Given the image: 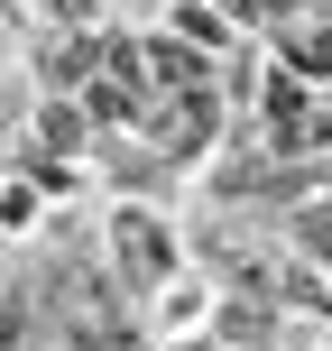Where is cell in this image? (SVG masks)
<instances>
[{
    "label": "cell",
    "mask_w": 332,
    "mask_h": 351,
    "mask_svg": "<svg viewBox=\"0 0 332 351\" xmlns=\"http://www.w3.org/2000/svg\"><path fill=\"white\" fill-rule=\"evenodd\" d=\"M120 241H129V250H120V259H129V268H139V278H148V268H157V231H148V222H139V213H129V222H120Z\"/></svg>",
    "instance_id": "1"
}]
</instances>
